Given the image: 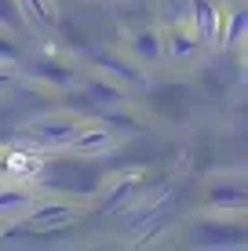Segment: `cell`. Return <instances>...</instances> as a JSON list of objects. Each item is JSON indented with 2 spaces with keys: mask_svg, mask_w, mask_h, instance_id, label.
<instances>
[]
</instances>
